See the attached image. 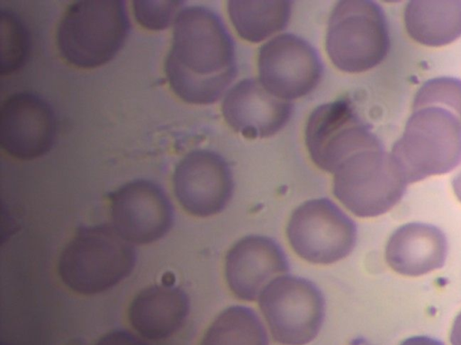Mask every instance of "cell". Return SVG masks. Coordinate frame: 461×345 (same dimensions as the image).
<instances>
[{"mask_svg": "<svg viewBox=\"0 0 461 345\" xmlns=\"http://www.w3.org/2000/svg\"><path fill=\"white\" fill-rule=\"evenodd\" d=\"M165 72L173 92L188 103L212 104L227 93L238 73L235 46L215 12L191 5L177 13Z\"/></svg>", "mask_w": 461, "mask_h": 345, "instance_id": "6da1fadb", "label": "cell"}, {"mask_svg": "<svg viewBox=\"0 0 461 345\" xmlns=\"http://www.w3.org/2000/svg\"><path fill=\"white\" fill-rule=\"evenodd\" d=\"M393 157L406 181L447 173L461 163V80L438 77L418 90Z\"/></svg>", "mask_w": 461, "mask_h": 345, "instance_id": "7a4b0ae2", "label": "cell"}, {"mask_svg": "<svg viewBox=\"0 0 461 345\" xmlns=\"http://www.w3.org/2000/svg\"><path fill=\"white\" fill-rule=\"evenodd\" d=\"M136 251L113 226H81L62 251L59 275L71 290L95 295L116 286L133 270Z\"/></svg>", "mask_w": 461, "mask_h": 345, "instance_id": "3957f363", "label": "cell"}, {"mask_svg": "<svg viewBox=\"0 0 461 345\" xmlns=\"http://www.w3.org/2000/svg\"><path fill=\"white\" fill-rule=\"evenodd\" d=\"M130 28L124 1H78L62 17L57 43L68 63L81 68H95L116 56Z\"/></svg>", "mask_w": 461, "mask_h": 345, "instance_id": "277c9868", "label": "cell"}, {"mask_svg": "<svg viewBox=\"0 0 461 345\" xmlns=\"http://www.w3.org/2000/svg\"><path fill=\"white\" fill-rule=\"evenodd\" d=\"M333 174L334 195L358 217L388 212L402 199L408 185L382 142L353 154Z\"/></svg>", "mask_w": 461, "mask_h": 345, "instance_id": "5b68a950", "label": "cell"}, {"mask_svg": "<svg viewBox=\"0 0 461 345\" xmlns=\"http://www.w3.org/2000/svg\"><path fill=\"white\" fill-rule=\"evenodd\" d=\"M390 47L383 8L370 0H342L332 9L326 50L332 63L347 73H361L379 65Z\"/></svg>", "mask_w": 461, "mask_h": 345, "instance_id": "8992f818", "label": "cell"}, {"mask_svg": "<svg viewBox=\"0 0 461 345\" xmlns=\"http://www.w3.org/2000/svg\"><path fill=\"white\" fill-rule=\"evenodd\" d=\"M272 338L282 345H306L319 334L325 318V299L311 280L282 275L258 297Z\"/></svg>", "mask_w": 461, "mask_h": 345, "instance_id": "52a82bcc", "label": "cell"}, {"mask_svg": "<svg viewBox=\"0 0 461 345\" xmlns=\"http://www.w3.org/2000/svg\"><path fill=\"white\" fill-rule=\"evenodd\" d=\"M286 234L302 259L315 264H330L350 254L357 242V225L327 198L301 204L292 213Z\"/></svg>", "mask_w": 461, "mask_h": 345, "instance_id": "ba28073f", "label": "cell"}, {"mask_svg": "<svg viewBox=\"0 0 461 345\" xmlns=\"http://www.w3.org/2000/svg\"><path fill=\"white\" fill-rule=\"evenodd\" d=\"M380 142L347 100L318 106L305 128V143L312 160L331 173L353 154Z\"/></svg>", "mask_w": 461, "mask_h": 345, "instance_id": "9c48e42d", "label": "cell"}, {"mask_svg": "<svg viewBox=\"0 0 461 345\" xmlns=\"http://www.w3.org/2000/svg\"><path fill=\"white\" fill-rule=\"evenodd\" d=\"M259 81L273 95L292 101L310 93L320 83L323 66L317 50L304 39L284 33L261 46Z\"/></svg>", "mask_w": 461, "mask_h": 345, "instance_id": "30bf717a", "label": "cell"}, {"mask_svg": "<svg viewBox=\"0 0 461 345\" xmlns=\"http://www.w3.org/2000/svg\"><path fill=\"white\" fill-rule=\"evenodd\" d=\"M175 195L182 208L200 217L221 213L234 190L231 169L216 152L196 149L186 154L175 168Z\"/></svg>", "mask_w": 461, "mask_h": 345, "instance_id": "8fae6325", "label": "cell"}, {"mask_svg": "<svg viewBox=\"0 0 461 345\" xmlns=\"http://www.w3.org/2000/svg\"><path fill=\"white\" fill-rule=\"evenodd\" d=\"M113 226L128 242L150 243L174 222V208L165 190L148 180H135L110 195Z\"/></svg>", "mask_w": 461, "mask_h": 345, "instance_id": "7c38bea8", "label": "cell"}, {"mask_svg": "<svg viewBox=\"0 0 461 345\" xmlns=\"http://www.w3.org/2000/svg\"><path fill=\"white\" fill-rule=\"evenodd\" d=\"M56 129L50 105L35 93H14L2 105L0 145L15 158L31 160L49 152Z\"/></svg>", "mask_w": 461, "mask_h": 345, "instance_id": "4fadbf2b", "label": "cell"}, {"mask_svg": "<svg viewBox=\"0 0 461 345\" xmlns=\"http://www.w3.org/2000/svg\"><path fill=\"white\" fill-rule=\"evenodd\" d=\"M289 261L274 239L247 235L229 250L225 259V279L234 296L245 301L258 299L274 279L289 272Z\"/></svg>", "mask_w": 461, "mask_h": 345, "instance_id": "5bb4252c", "label": "cell"}, {"mask_svg": "<svg viewBox=\"0 0 461 345\" xmlns=\"http://www.w3.org/2000/svg\"><path fill=\"white\" fill-rule=\"evenodd\" d=\"M221 111L225 121L238 133L248 138H265L286 125L293 103L270 93L258 79L249 78L228 90Z\"/></svg>", "mask_w": 461, "mask_h": 345, "instance_id": "9a60e30c", "label": "cell"}, {"mask_svg": "<svg viewBox=\"0 0 461 345\" xmlns=\"http://www.w3.org/2000/svg\"><path fill=\"white\" fill-rule=\"evenodd\" d=\"M447 255V240L438 226L410 222L390 235L385 261L396 273L419 277L442 268Z\"/></svg>", "mask_w": 461, "mask_h": 345, "instance_id": "2e32d148", "label": "cell"}, {"mask_svg": "<svg viewBox=\"0 0 461 345\" xmlns=\"http://www.w3.org/2000/svg\"><path fill=\"white\" fill-rule=\"evenodd\" d=\"M189 309L186 293L173 284L163 283L135 296L129 307V320L143 338L163 340L183 326Z\"/></svg>", "mask_w": 461, "mask_h": 345, "instance_id": "e0dca14e", "label": "cell"}, {"mask_svg": "<svg viewBox=\"0 0 461 345\" xmlns=\"http://www.w3.org/2000/svg\"><path fill=\"white\" fill-rule=\"evenodd\" d=\"M409 35L429 47L447 45L461 36V0H412L404 10Z\"/></svg>", "mask_w": 461, "mask_h": 345, "instance_id": "ac0fdd59", "label": "cell"}, {"mask_svg": "<svg viewBox=\"0 0 461 345\" xmlns=\"http://www.w3.org/2000/svg\"><path fill=\"white\" fill-rule=\"evenodd\" d=\"M228 13L239 35L260 42L283 31L289 23V0H230Z\"/></svg>", "mask_w": 461, "mask_h": 345, "instance_id": "d6986e66", "label": "cell"}, {"mask_svg": "<svg viewBox=\"0 0 461 345\" xmlns=\"http://www.w3.org/2000/svg\"><path fill=\"white\" fill-rule=\"evenodd\" d=\"M200 345H269V337L263 322L252 308L232 305L216 316Z\"/></svg>", "mask_w": 461, "mask_h": 345, "instance_id": "ffe728a7", "label": "cell"}, {"mask_svg": "<svg viewBox=\"0 0 461 345\" xmlns=\"http://www.w3.org/2000/svg\"><path fill=\"white\" fill-rule=\"evenodd\" d=\"M1 21V74L8 75L25 63L30 37L21 20L12 12L2 10Z\"/></svg>", "mask_w": 461, "mask_h": 345, "instance_id": "44dd1931", "label": "cell"}, {"mask_svg": "<svg viewBox=\"0 0 461 345\" xmlns=\"http://www.w3.org/2000/svg\"><path fill=\"white\" fill-rule=\"evenodd\" d=\"M182 1H134L136 20L149 30H164L173 22Z\"/></svg>", "mask_w": 461, "mask_h": 345, "instance_id": "7402d4cb", "label": "cell"}, {"mask_svg": "<svg viewBox=\"0 0 461 345\" xmlns=\"http://www.w3.org/2000/svg\"><path fill=\"white\" fill-rule=\"evenodd\" d=\"M95 345H149L131 332L115 330L104 334Z\"/></svg>", "mask_w": 461, "mask_h": 345, "instance_id": "603a6c76", "label": "cell"}, {"mask_svg": "<svg viewBox=\"0 0 461 345\" xmlns=\"http://www.w3.org/2000/svg\"><path fill=\"white\" fill-rule=\"evenodd\" d=\"M399 345H445L441 341L427 336L414 335L402 340Z\"/></svg>", "mask_w": 461, "mask_h": 345, "instance_id": "cb8c5ba5", "label": "cell"}, {"mask_svg": "<svg viewBox=\"0 0 461 345\" xmlns=\"http://www.w3.org/2000/svg\"><path fill=\"white\" fill-rule=\"evenodd\" d=\"M451 345H461V312L456 316L449 334Z\"/></svg>", "mask_w": 461, "mask_h": 345, "instance_id": "d4e9b609", "label": "cell"}, {"mask_svg": "<svg viewBox=\"0 0 461 345\" xmlns=\"http://www.w3.org/2000/svg\"><path fill=\"white\" fill-rule=\"evenodd\" d=\"M451 185H452L453 190L455 192V195L456 196L458 200L461 202V168L453 176L452 181H451Z\"/></svg>", "mask_w": 461, "mask_h": 345, "instance_id": "484cf974", "label": "cell"}, {"mask_svg": "<svg viewBox=\"0 0 461 345\" xmlns=\"http://www.w3.org/2000/svg\"><path fill=\"white\" fill-rule=\"evenodd\" d=\"M2 345H5L4 343H2Z\"/></svg>", "mask_w": 461, "mask_h": 345, "instance_id": "4316f807", "label": "cell"}]
</instances>
